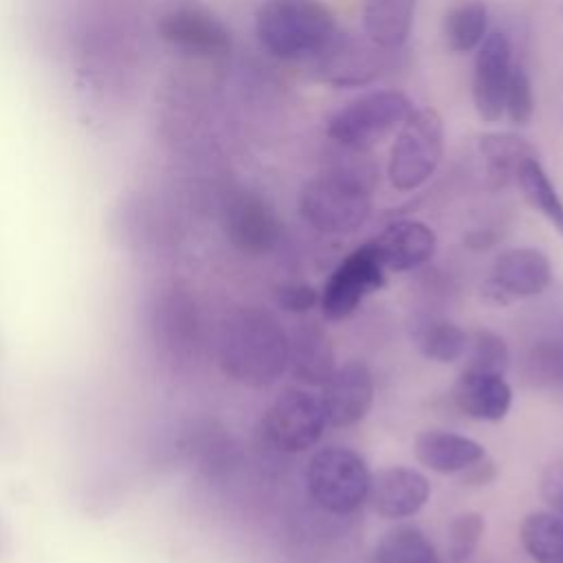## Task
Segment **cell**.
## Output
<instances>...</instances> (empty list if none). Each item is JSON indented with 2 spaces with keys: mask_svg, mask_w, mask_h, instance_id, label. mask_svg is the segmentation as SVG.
I'll use <instances>...</instances> for the list:
<instances>
[{
  "mask_svg": "<svg viewBox=\"0 0 563 563\" xmlns=\"http://www.w3.org/2000/svg\"><path fill=\"white\" fill-rule=\"evenodd\" d=\"M218 361L233 380L268 387L286 372L288 332L264 308H238L220 328Z\"/></svg>",
  "mask_w": 563,
  "mask_h": 563,
  "instance_id": "obj_2",
  "label": "cell"
},
{
  "mask_svg": "<svg viewBox=\"0 0 563 563\" xmlns=\"http://www.w3.org/2000/svg\"><path fill=\"white\" fill-rule=\"evenodd\" d=\"M413 112L411 99L400 90H372L345 103L328 121V136L352 152H367L405 123Z\"/></svg>",
  "mask_w": 563,
  "mask_h": 563,
  "instance_id": "obj_4",
  "label": "cell"
},
{
  "mask_svg": "<svg viewBox=\"0 0 563 563\" xmlns=\"http://www.w3.org/2000/svg\"><path fill=\"white\" fill-rule=\"evenodd\" d=\"M319 402L325 422L332 427H352L361 422L374 402V378L369 367L358 358L334 367L323 383Z\"/></svg>",
  "mask_w": 563,
  "mask_h": 563,
  "instance_id": "obj_12",
  "label": "cell"
},
{
  "mask_svg": "<svg viewBox=\"0 0 563 563\" xmlns=\"http://www.w3.org/2000/svg\"><path fill=\"white\" fill-rule=\"evenodd\" d=\"M504 114L515 125H526L534 114V92L528 70L521 64H512L506 99H504Z\"/></svg>",
  "mask_w": 563,
  "mask_h": 563,
  "instance_id": "obj_30",
  "label": "cell"
},
{
  "mask_svg": "<svg viewBox=\"0 0 563 563\" xmlns=\"http://www.w3.org/2000/svg\"><path fill=\"white\" fill-rule=\"evenodd\" d=\"M389 51L376 46L369 40H356L339 31L332 44L312 62L317 75L332 86H365L374 81Z\"/></svg>",
  "mask_w": 563,
  "mask_h": 563,
  "instance_id": "obj_11",
  "label": "cell"
},
{
  "mask_svg": "<svg viewBox=\"0 0 563 563\" xmlns=\"http://www.w3.org/2000/svg\"><path fill=\"white\" fill-rule=\"evenodd\" d=\"M411 339L420 354L435 363L460 361L468 343V334L457 323L440 317H418L411 325Z\"/></svg>",
  "mask_w": 563,
  "mask_h": 563,
  "instance_id": "obj_22",
  "label": "cell"
},
{
  "mask_svg": "<svg viewBox=\"0 0 563 563\" xmlns=\"http://www.w3.org/2000/svg\"><path fill=\"white\" fill-rule=\"evenodd\" d=\"M416 0H363L365 37L385 51H398L413 24Z\"/></svg>",
  "mask_w": 563,
  "mask_h": 563,
  "instance_id": "obj_21",
  "label": "cell"
},
{
  "mask_svg": "<svg viewBox=\"0 0 563 563\" xmlns=\"http://www.w3.org/2000/svg\"><path fill=\"white\" fill-rule=\"evenodd\" d=\"M444 150V125L433 108H413L398 128L389 152L387 176L398 191L422 187L438 169Z\"/></svg>",
  "mask_w": 563,
  "mask_h": 563,
  "instance_id": "obj_6",
  "label": "cell"
},
{
  "mask_svg": "<svg viewBox=\"0 0 563 563\" xmlns=\"http://www.w3.org/2000/svg\"><path fill=\"white\" fill-rule=\"evenodd\" d=\"M385 271H411L429 262L435 253L438 238L420 220H396L369 240Z\"/></svg>",
  "mask_w": 563,
  "mask_h": 563,
  "instance_id": "obj_17",
  "label": "cell"
},
{
  "mask_svg": "<svg viewBox=\"0 0 563 563\" xmlns=\"http://www.w3.org/2000/svg\"><path fill=\"white\" fill-rule=\"evenodd\" d=\"M255 33L277 59L314 62L339 35V26L319 0H266L255 15Z\"/></svg>",
  "mask_w": 563,
  "mask_h": 563,
  "instance_id": "obj_3",
  "label": "cell"
},
{
  "mask_svg": "<svg viewBox=\"0 0 563 563\" xmlns=\"http://www.w3.org/2000/svg\"><path fill=\"white\" fill-rule=\"evenodd\" d=\"M378 563H440L435 545L416 526L402 523L387 530L376 545Z\"/></svg>",
  "mask_w": 563,
  "mask_h": 563,
  "instance_id": "obj_26",
  "label": "cell"
},
{
  "mask_svg": "<svg viewBox=\"0 0 563 563\" xmlns=\"http://www.w3.org/2000/svg\"><path fill=\"white\" fill-rule=\"evenodd\" d=\"M541 495L552 512L563 519V457L545 466L541 475Z\"/></svg>",
  "mask_w": 563,
  "mask_h": 563,
  "instance_id": "obj_32",
  "label": "cell"
},
{
  "mask_svg": "<svg viewBox=\"0 0 563 563\" xmlns=\"http://www.w3.org/2000/svg\"><path fill=\"white\" fill-rule=\"evenodd\" d=\"M488 33V11L479 0L453 7L442 22V35L451 51L468 53L482 44Z\"/></svg>",
  "mask_w": 563,
  "mask_h": 563,
  "instance_id": "obj_27",
  "label": "cell"
},
{
  "mask_svg": "<svg viewBox=\"0 0 563 563\" xmlns=\"http://www.w3.org/2000/svg\"><path fill=\"white\" fill-rule=\"evenodd\" d=\"M486 523L479 512H460L451 519L446 532V552L451 563H464L484 537Z\"/></svg>",
  "mask_w": 563,
  "mask_h": 563,
  "instance_id": "obj_29",
  "label": "cell"
},
{
  "mask_svg": "<svg viewBox=\"0 0 563 563\" xmlns=\"http://www.w3.org/2000/svg\"><path fill=\"white\" fill-rule=\"evenodd\" d=\"M224 229L233 246L249 255L271 251L279 238V220L275 209L251 191L231 196L224 209Z\"/></svg>",
  "mask_w": 563,
  "mask_h": 563,
  "instance_id": "obj_14",
  "label": "cell"
},
{
  "mask_svg": "<svg viewBox=\"0 0 563 563\" xmlns=\"http://www.w3.org/2000/svg\"><path fill=\"white\" fill-rule=\"evenodd\" d=\"M477 150H479V156L484 158V165L490 178L499 183L515 178V172L521 165V161L537 154L526 139L508 132L482 134L477 141Z\"/></svg>",
  "mask_w": 563,
  "mask_h": 563,
  "instance_id": "obj_25",
  "label": "cell"
},
{
  "mask_svg": "<svg viewBox=\"0 0 563 563\" xmlns=\"http://www.w3.org/2000/svg\"><path fill=\"white\" fill-rule=\"evenodd\" d=\"M156 345L172 358H187L198 343L196 303L185 290L169 288L152 306Z\"/></svg>",
  "mask_w": 563,
  "mask_h": 563,
  "instance_id": "obj_16",
  "label": "cell"
},
{
  "mask_svg": "<svg viewBox=\"0 0 563 563\" xmlns=\"http://www.w3.org/2000/svg\"><path fill=\"white\" fill-rule=\"evenodd\" d=\"M464 367L466 372H484V374H501L508 369L510 350L497 332L490 330H475L468 334L466 352H464Z\"/></svg>",
  "mask_w": 563,
  "mask_h": 563,
  "instance_id": "obj_28",
  "label": "cell"
},
{
  "mask_svg": "<svg viewBox=\"0 0 563 563\" xmlns=\"http://www.w3.org/2000/svg\"><path fill=\"white\" fill-rule=\"evenodd\" d=\"M158 33L174 48L196 57H222L231 51V33L205 9L180 7L163 15Z\"/></svg>",
  "mask_w": 563,
  "mask_h": 563,
  "instance_id": "obj_13",
  "label": "cell"
},
{
  "mask_svg": "<svg viewBox=\"0 0 563 563\" xmlns=\"http://www.w3.org/2000/svg\"><path fill=\"white\" fill-rule=\"evenodd\" d=\"M550 279L552 266L543 251L532 246H515L495 257L493 273L484 282L482 295L495 306H506L515 299L543 292Z\"/></svg>",
  "mask_w": 563,
  "mask_h": 563,
  "instance_id": "obj_9",
  "label": "cell"
},
{
  "mask_svg": "<svg viewBox=\"0 0 563 563\" xmlns=\"http://www.w3.org/2000/svg\"><path fill=\"white\" fill-rule=\"evenodd\" d=\"M385 273L372 242L356 246L336 264L319 292L323 317L328 321L347 319L367 295L385 286Z\"/></svg>",
  "mask_w": 563,
  "mask_h": 563,
  "instance_id": "obj_7",
  "label": "cell"
},
{
  "mask_svg": "<svg viewBox=\"0 0 563 563\" xmlns=\"http://www.w3.org/2000/svg\"><path fill=\"white\" fill-rule=\"evenodd\" d=\"M515 183L519 185V191L526 198V202L563 235V200L556 187L552 185L550 176L545 174L543 165L539 163L537 154L521 161V165L515 172Z\"/></svg>",
  "mask_w": 563,
  "mask_h": 563,
  "instance_id": "obj_23",
  "label": "cell"
},
{
  "mask_svg": "<svg viewBox=\"0 0 563 563\" xmlns=\"http://www.w3.org/2000/svg\"><path fill=\"white\" fill-rule=\"evenodd\" d=\"M286 369L306 385H323L334 372L330 336L317 323H297L288 334Z\"/></svg>",
  "mask_w": 563,
  "mask_h": 563,
  "instance_id": "obj_19",
  "label": "cell"
},
{
  "mask_svg": "<svg viewBox=\"0 0 563 563\" xmlns=\"http://www.w3.org/2000/svg\"><path fill=\"white\" fill-rule=\"evenodd\" d=\"M523 550L537 563H563V519L554 512H530L519 528Z\"/></svg>",
  "mask_w": 563,
  "mask_h": 563,
  "instance_id": "obj_24",
  "label": "cell"
},
{
  "mask_svg": "<svg viewBox=\"0 0 563 563\" xmlns=\"http://www.w3.org/2000/svg\"><path fill=\"white\" fill-rule=\"evenodd\" d=\"M460 475H462V482H466L468 486H486L495 479L497 471H495V464L490 460H486V455H484L482 460H477L475 464L464 468Z\"/></svg>",
  "mask_w": 563,
  "mask_h": 563,
  "instance_id": "obj_33",
  "label": "cell"
},
{
  "mask_svg": "<svg viewBox=\"0 0 563 563\" xmlns=\"http://www.w3.org/2000/svg\"><path fill=\"white\" fill-rule=\"evenodd\" d=\"M275 303L292 314L312 310L319 303V290L301 279H288L275 286Z\"/></svg>",
  "mask_w": 563,
  "mask_h": 563,
  "instance_id": "obj_31",
  "label": "cell"
},
{
  "mask_svg": "<svg viewBox=\"0 0 563 563\" xmlns=\"http://www.w3.org/2000/svg\"><path fill=\"white\" fill-rule=\"evenodd\" d=\"M372 473L367 462L347 446L319 449L306 468V488L312 501L332 515H350L367 501Z\"/></svg>",
  "mask_w": 563,
  "mask_h": 563,
  "instance_id": "obj_5",
  "label": "cell"
},
{
  "mask_svg": "<svg viewBox=\"0 0 563 563\" xmlns=\"http://www.w3.org/2000/svg\"><path fill=\"white\" fill-rule=\"evenodd\" d=\"M325 424L319 398L303 389H284L266 409L262 431L273 449L303 453L321 440Z\"/></svg>",
  "mask_w": 563,
  "mask_h": 563,
  "instance_id": "obj_8",
  "label": "cell"
},
{
  "mask_svg": "<svg viewBox=\"0 0 563 563\" xmlns=\"http://www.w3.org/2000/svg\"><path fill=\"white\" fill-rule=\"evenodd\" d=\"M431 495L429 479L407 466H389L372 475L367 501L383 519H407L422 510Z\"/></svg>",
  "mask_w": 563,
  "mask_h": 563,
  "instance_id": "obj_15",
  "label": "cell"
},
{
  "mask_svg": "<svg viewBox=\"0 0 563 563\" xmlns=\"http://www.w3.org/2000/svg\"><path fill=\"white\" fill-rule=\"evenodd\" d=\"M453 398L460 411L468 418L499 422L510 411L512 389L501 374L462 369L453 387Z\"/></svg>",
  "mask_w": 563,
  "mask_h": 563,
  "instance_id": "obj_18",
  "label": "cell"
},
{
  "mask_svg": "<svg viewBox=\"0 0 563 563\" xmlns=\"http://www.w3.org/2000/svg\"><path fill=\"white\" fill-rule=\"evenodd\" d=\"M512 64L508 35L499 31L486 33L473 62V106L486 123H495L504 117V99Z\"/></svg>",
  "mask_w": 563,
  "mask_h": 563,
  "instance_id": "obj_10",
  "label": "cell"
},
{
  "mask_svg": "<svg viewBox=\"0 0 563 563\" xmlns=\"http://www.w3.org/2000/svg\"><path fill=\"white\" fill-rule=\"evenodd\" d=\"M345 158L334 161L312 176L299 194L301 218L319 233H352L372 213V191L378 172L365 152L343 150Z\"/></svg>",
  "mask_w": 563,
  "mask_h": 563,
  "instance_id": "obj_1",
  "label": "cell"
},
{
  "mask_svg": "<svg viewBox=\"0 0 563 563\" xmlns=\"http://www.w3.org/2000/svg\"><path fill=\"white\" fill-rule=\"evenodd\" d=\"M413 453L422 466L442 475L462 473L486 455L484 446L477 440L444 429H431L420 433L416 438Z\"/></svg>",
  "mask_w": 563,
  "mask_h": 563,
  "instance_id": "obj_20",
  "label": "cell"
}]
</instances>
